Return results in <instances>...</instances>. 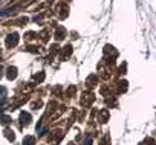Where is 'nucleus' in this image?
I'll list each match as a JSON object with an SVG mask.
<instances>
[{"mask_svg":"<svg viewBox=\"0 0 156 145\" xmlns=\"http://www.w3.org/2000/svg\"><path fill=\"white\" fill-rule=\"evenodd\" d=\"M17 43H19V34H9L8 37H6V46L8 47H14V46H17Z\"/></svg>","mask_w":156,"mask_h":145,"instance_id":"f257e3e1","label":"nucleus"},{"mask_svg":"<svg viewBox=\"0 0 156 145\" xmlns=\"http://www.w3.org/2000/svg\"><path fill=\"white\" fill-rule=\"evenodd\" d=\"M29 122H31V115L26 113V112H23L20 115V124L22 125H29Z\"/></svg>","mask_w":156,"mask_h":145,"instance_id":"f03ea898","label":"nucleus"},{"mask_svg":"<svg viewBox=\"0 0 156 145\" xmlns=\"http://www.w3.org/2000/svg\"><path fill=\"white\" fill-rule=\"evenodd\" d=\"M17 78V67H9L8 69V80H16Z\"/></svg>","mask_w":156,"mask_h":145,"instance_id":"7ed1b4c3","label":"nucleus"},{"mask_svg":"<svg viewBox=\"0 0 156 145\" xmlns=\"http://www.w3.org/2000/svg\"><path fill=\"white\" fill-rule=\"evenodd\" d=\"M23 145H35V137L34 136H26L23 139Z\"/></svg>","mask_w":156,"mask_h":145,"instance_id":"20e7f679","label":"nucleus"},{"mask_svg":"<svg viewBox=\"0 0 156 145\" xmlns=\"http://www.w3.org/2000/svg\"><path fill=\"white\" fill-rule=\"evenodd\" d=\"M64 34H66V31H64L63 28H60V29H57V35H55V38H57V40H63V38H64Z\"/></svg>","mask_w":156,"mask_h":145,"instance_id":"39448f33","label":"nucleus"},{"mask_svg":"<svg viewBox=\"0 0 156 145\" xmlns=\"http://www.w3.org/2000/svg\"><path fill=\"white\" fill-rule=\"evenodd\" d=\"M5 136H6L9 140H14V139H16L14 134H12V131H9V130H5Z\"/></svg>","mask_w":156,"mask_h":145,"instance_id":"423d86ee","label":"nucleus"},{"mask_svg":"<svg viewBox=\"0 0 156 145\" xmlns=\"http://www.w3.org/2000/svg\"><path fill=\"white\" fill-rule=\"evenodd\" d=\"M5 95H6V89L0 87V99H5Z\"/></svg>","mask_w":156,"mask_h":145,"instance_id":"0eeeda50","label":"nucleus"},{"mask_svg":"<svg viewBox=\"0 0 156 145\" xmlns=\"http://www.w3.org/2000/svg\"><path fill=\"white\" fill-rule=\"evenodd\" d=\"M43 78H44V74H38V75H35V77H34V80H35V81H43Z\"/></svg>","mask_w":156,"mask_h":145,"instance_id":"6e6552de","label":"nucleus"},{"mask_svg":"<svg viewBox=\"0 0 156 145\" xmlns=\"http://www.w3.org/2000/svg\"><path fill=\"white\" fill-rule=\"evenodd\" d=\"M2 124H5V125L9 124V118L8 116H2Z\"/></svg>","mask_w":156,"mask_h":145,"instance_id":"1a4fd4ad","label":"nucleus"},{"mask_svg":"<svg viewBox=\"0 0 156 145\" xmlns=\"http://www.w3.org/2000/svg\"><path fill=\"white\" fill-rule=\"evenodd\" d=\"M90 143H92V139H90V137H87V140L84 142V145H90Z\"/></svg>","mask_w":156,"mask_h":145,"instance_id":"9d476101","label":"nucleus"},{"mask_svg":"<svg viewBox=\"0 0 156 145\" xmlns=\"http://www.w3.org/2000/svg\"><path fill=\"white\" fill-rule=\"evenodd\" d=\"M2 72H3V69H2V67H0V78H2V77H3V74H2Z\"/></svg>","mask_w":156,"mask_h":145,"instance_id":"9b49d317","label":"nucleus"},{"mask_svg":"<svg viewBox=\"0 0 156 145\" xmlns=\"http://www.w3.org/2000/svg\"><path fill=\"white\" fill-rule=\"evenodd\" d=\"M0 57H2V52H0Z\"/></svg>","mask_w":156,"mask_h":145,"instance_id":"f8f14e48","label":"nucleus"}]
</instances>
